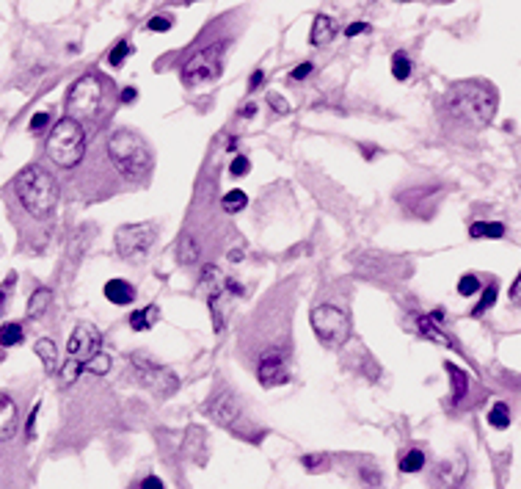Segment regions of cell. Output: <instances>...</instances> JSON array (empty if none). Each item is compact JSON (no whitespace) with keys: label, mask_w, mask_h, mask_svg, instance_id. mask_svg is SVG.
Segmentation results:
<instances>
[{"label":"cell","mask_w":521,"mask_h":489,"mask_svg":"<svg viewBox=\"0 0 521 489\" xmlns=\"http://www.w3.org/2000/svg\"><path fill=\"white\" fill-rule=\"evenodd\" d=\"M105 163L119 180V188H144L155 171V152L149 149L141 133L116 128L105 138Z\"/></svg>","instance_id":"cell-1"},{"label":"cell","mask_w":521,"mask_h":489,"mask_svg":"<svg viewBox=\"0 0 521 489\" xmlns=\"http://www.w3.org/2000/svg\"><path fill=\"white\" fill-rule=\"evenodd\" d=\"M11 196L20 213L33 224H47L58 208V180L42 163H31L11 180Z\"/></svg>","instance_id":"cell-2"},{"label":"cell","mask_w":521,"mask_h":489,"mask_svg":"<svg viewBox=\"0 0 521 489\" xmlns=\"http://www.w3.org/2000/svg\"><path fill=\"white\" fill-rule=\"evenodd\" d=\"M444 111L463 128H485L497 114V89L485 81H460L447 89Z\"/></svg>","instance_id":"cell-3"},{"label":"cell","mask_w":521,"mask_h":489,"mask_svg":"<svg viewBox=\"0 0 521 489\" xmlns=\"http://www.w3.org/2000/svg\"><path fill=\"white\" fill-rule=\"evenodd\" d=\"M86 144H88V136H86L83 125L69 119V116H63L50 130V136L44 141V152L53 161V166L75 169V166H81V161L86 158Z\"/></svg>","instance_id":"cell-4"},{"label":"cell","mask_w":521,"mask_h":489,"mask_svg":"<svg viewBox=\"0 0 521 489\" xmlns=\"http://www.w3.org/2000/svg\"><path fill=\"white\" fill-rule=\"evenodd\" d=\"M100 343H103V335L94 323H78L66 341V360L61 365V382L72 384L78 382V376L86 370V365L100 354Z\"/></svg>","instance_id":"cell-5"},{"label":"cell","mask_w":521,"mask_h":489,"mask_svg":"<svg viewBox=\"0 0 521 489\" xmlns=\"http://www.w3.org/2000/svg\"><path fill=\"white\" fill-rule=\"evenodd\" d=\"M105 108V81L97 72H88L83 78H78L75 84L69 86V94H66V116L88 125L94 122Z\"/></svg>","instance_id":"cell-6"},{"label":"cell","mask_w":521,"mask_h":489,"mask_svg":"<svg viewBox=\"0 0 521 489\" xmlns=\"http://www.w3.org/2000/svg\"><path fill=\"white\" fill-rule=\"evenodd\" d=\"M309 323H312L317 341L326 348H342L351 341V318L336 304H317L309 316Z\"/></svg>","instance_id":"cell-7"},{"label":"cell","mask_w":521,"mask_h":489,"mask_svg":"<svg viewBox=\"0 0 521 489\" xmlns=\"http://www.w3.org/2000/svg\"><path fill=\"white\" fill-rule=\"evenodd\" d=\"M224 47H227V42H210L202 50H196L182 64V84L188 89H196V86L215 81L221 75V64H224Z\"/></svg>","instance_id":"cell-8"},{"label":"cell","mask_w":521,"mask_h":489,"mask_svg":"<svg viewBox=\"0 0 521 489\" xmlns=\"http://www.w3.org/2000/svg\"><path fill=\"white\" fill-rule=\"evenodd\" d=\"M158 241V224L152 221H141V224H122L116 235H113V243H116V252L119 257H125L130 263H138L149 255V249L155 246Z\"/></svg>","instance_id":"cell-9"},{"label":"cell","mask_w":521,"mask_h":489,"mask_svg":"<svg viewBox=\"0 0 521 489\" xmlns=\"http://www.w3.org/2000/svg\"><path fill=\"white\" fill-rule=\"evenodd\" d=\"M207 415L215 420L218 425H224V428H229V431H243L246 434V428H249V420H246V412H243V404H240V398L232 393L227 384H221V387H215L212 390V395H210L207 401ZM249 437V434H246Z\"/></svg>","instance_id":"cell-10"},{"label":"cell","mask_w":521,"mask_h":489,"mask_svg":"<svg viewBox=\"0 0 521 489\" xmlns=\"http://www.w3.org/2000/svg\"><path fill=\"white\" fill-rule=\"evenodd\" d=\"M130 368H133L135 382H141L144 387L155 390L158 395H171V393L177 390V384H180L177 373H171L168 368L152 362L149 357H144V354H133V357H130Z\"/></svg>","instance_id":"cell-11"},{"label":"cell","mask_w":521,"mask_h":489,"mask_svg":"<svg viewBox=\"0 0 521 489\" xmlns=\"http://www.w3.org/2000/svg\"><path fill=\"white\" fill-rule=\"evenodd\" d=\"M251 368L257 373V382L268 390L290 382V357L287 354H262L251 362Z\"/></svg>","instance_id":"cell-12"},{"label":"cell","mask_w":521,"mask_h":489,"mask_svg":"<svg viewBox=\"0 0 521 489\" xmlns=\"http://www.w3.org/2000/svg\"><path fill=\"white\" fill-rule=\"evenodd\" d=\"M466 475V456L458 453L453 459H444L433 468V475H430V484L436 489H455L463 481Z\"/></svg>","instance_id":"cell-13"},{"label":"cell","mask_w":521,"mask_h":489,"mask_svg":"<svg viewBox=\"0 0 521 489\" xmlns=\"http://www.w3.org/2000/svg\"><path fill=\"white\" fill-rule=\"evenodd\" d=\"M177 260H180V266H196V263H202V241L196 238L193 233H182L180 235V241H177Z\"/></svg>","instance_id":"cell-14"},{"label":"cell","mask_w":521,"mask_h":489,"mask_svg":"<svg viewBox=\"0 0 521 489\" xmlns=\"http://www.w3.org/2000/svg\"><path fill=\"white\" fill-rule=\"evenodd\" d=\"M105 298L110 301V304H116V307H127V304H133L135 301V288L127 282V279H108L103 288Z\"/></svg>","instance_id":"cell-15"},{"label":"cell","mask_w":521,"mask_h":489,"mask_svg":"<svg viewBox=\"0 0 521 489\" xmlns=\"http://www.w3.org/2000/svg\"><path fill=\"white\" fill-rule=\"evenodd\" d=\"M400 202H403L411 213L425 216V211H422L425 205L430 208V213L436 208V191H433V188H411V191L400 193Z\"/></svg>","instance_id":"cell-16"},{"label":"cell","mask_w":521,"mask_h":489,"mask_svg":"<svg viewBox=\"0 0 521 489\" xmlns=\"http://www.w3.org/2000/svg\"><path fill=\"white\" fill-rule=\"evenodd\" d=\"M444 370L450 373V384H453V404H463L469 390H472V376L453 362H444Z\"/></svg>","instance_id":"cell-17"},{"label":"cell","mask_w":521,"mask_h":489,"mask_svg":"<svg viewBox=\"0 0 521 489\" xmlns=\"http://www.w3.org/2000/svg\"><path fill=\"white\" fill-rule=\"evenodd\" d=\"M417 329L425 335V338H430L433 343H438V346H447V348H455L458 351V346L450 341V335L441 329V323H436V321L430 318V316H425V313H417Z\"/></svg>","instance_id":"cell-18"},{"label":"cell","mask_w":521,"mask_h":489,"mask_svg":"<svg viewBox=\"0 0 521 489\" xmlns=\"http://www.w3.org/2000/svg\"><path fill=\"white\" fill-rule=\"evenodd\" d=\"M356 263L367 274H389L392 266H397V260H392V257L386 255H378V252H361V255L356 257Z\"/></svg>","instance_id":"cell-19"},{"label":"cell","mask_w":521,"mask_h":489,"mask_svg":"<svg viewBox=\"0 0 521 489\" xmlns=\"http://www.w3.org/2000/svg\"><path fill=\"white\" fill-rule=\"evenodd\" d=\"M336 36V22L329 17V14H317L312 22V31H309V42L314 47H323V44H329Z\"/></svg>","instance_id":"cell-20"},{"label":"cell","mask_w":521,"mask_h":489,"mask_svg":"<svg viewBox=\"0 0 521 489\" xmlns=\"http://www.w3.org/2000/svg\"><path fill=\"white\" fill-rule=\"evenodd\" d=\"M33 351H36V357L42 360L44 370L47 373H58L61 370V357H58V348H56V343L50 341V338H39L36 346H33Z\"/></svg>","instance_id":"cell-21"},{"label":"cell","mask_w":521,"mask_h":489,"mask_svg":"<svg viewBox=\"0 0 521 489\" xmlns=\"http://www.w3.org/2000/svg\"><path fill=\"white\" fill-rule=\"evenodd\" d=\"M50 304H53V291L50 288H36L31 298H28V318H42L44 313L50 310Z\"/></svg>","instance_id":"cell-22"},{"label":"cell","mask_w":521,"mask_h":489,"mask_svg":"<svg viewBox=\"0 0 521 489\" xmlns=\"http://www.w3.org/2000/svg\"><path fill=\"white\" fill-rule=\"evenodd\" d=\"M158 318H160V310H158L155 304L141 307V310H133V313H130V329L146 332V329H152V326L158 323Z\"/></svg>","instance_id":"cell-23"},{"label":"cell","mask_w":521,"mask_h":489,"mask_svg":"<svg viewBox=\"0 0 521 489\" xmlns=\"http://www.w3.org/2000/svg\"><path fill=\"white\" fill-rule=\"evenodd\" d=\"M505 235V224L502 221H475L472 227H469V238H502Z\"/></svg>","instance_id":"cell-24"},{"label":"cell","mask_w":521,"mask_h":489,"mask_svg":"<svg viewBox=\"0 0 521 489\" xmlns=\"http://www.w3.org/2000/svg\"><path fill=\"white\" fill-rule=\"evenodd\" d=\"M22 338H25V329H22V323H17V321H6V323L0 326V346H3V348L20 346Z\"/></svg>","instance_id":"cell-25"},{"label":"cell","mask_w":521,"mask_h":489,"mask_svg":"<svg viewBox=\"0 0 521 489\" xmlns=\"http://www.w3.org/2000/svg\"><path fill=\"white\" fill-rule=\"evenodd\" d=\"M488 425L497 431H505L510 425V406L505 401H494V406L488 409Z\"/></svg>","instance_id":"cell-26"},{"label":"cell","mask_w":521,"mask_h":489,"mask_svg":"<svg viewBox=\"0 0 521 489\" xmlns=\"http://www.w3.org/2000/svg\"><path fill=\"white\" fill-rule=\"evenodd\" d=\"M246 205H249V196L240 191V188H232V191L224 193V199H221V211L224 213H240L246 211Z\"/></svg>","instance_id":"cell-27"},{"label":"cell","mask_w":521,"mask_h":489,"mask_svg":"<svg viewBox=\"0 0 521 489\" xmlns=\"http://www.w3.org/2000/svg\"><path fill=\"white\" fill-rule=\"evenodd\" d=\"M497 293H500V288H497V282H491V285H485L483 288V293H480V301L475 304V310H472V316L480 318L483 313H488L494 304H497Z\"/></svg>","instance_id":"cell-28"},{"label":"cell","mask_w":521,"mask_h":489,"mask_svg":"<svg viewBox=\"0 0 521 489\" xmlns=\"http://www.w3.org/2000/svg\"><path fill=\"white\" fill-rule=\"evenodd\" d=\"M422 468H425V450H422V448H411V450L400 459V470H403V473H419Z\"/></svg>","instance_id":"cell-29"},{"label":"cell","mask_w":521,"mask_h":489,"mask_svg":"<svg viewBox=\"0 0 521 489\" xmlns=\"http://www.w3.org/2000/svg\"><path fill=\"white\" fill-rule=\"evenodd\" d=\"M110 365H113V357H110V354H105V351H100L94 360L86 365L83 373H91V376H105V373L110 370Z\"/></svg>","instance_id":"cell-30"},{"label":"cell","mask_w":521,"mask_h":489,"mask_svg":"<svg viewBox=\"0 0 521 489\" xmlns=\"http://www.w3.org/2000/svg\"><path fill=\"white\" fill-rule=\"evenodd\" d=\"M392 75H395L397 81H406L411 75V61H408L406 53H395V59H392Z\"/></svg>","instance_id":"cell-31"},{"label":"cell","mask_w":521,"mask_h":489,"mask_svg":"<svg viewBox=\"0 0 521 489\" xmlns=\"http://www.w3.org/2000/svg\"><path fill=\"white\" fill-rule=\"evenodd\" d=\"M480 279L475 277V274H463V277L458 279V293L460 296H475V293H480Z\"/></svg>","instance_id":"cell-32"},{"label":"cell","mask_w":521,"mask_h":489,"mask_svg":"<svg viewBox=\"0 0 521 489\" xmlns=\"http://www.w3.org/2000/svg\"><path fill=\"white\" fill-rule=\"evenodd\" d=\"M130 53H133V44H130V42H119L116 47H113V50H110V56H108V64H110V66H122Z\"/></svg>","instance_id":"cell-33"},{"label":"cell","mask_w":521,"mask_h":489,"mask_svg":"<svg viewBox=\"0 0 521 489\" xmlns=\"http://www.w3.org/2000/svg\"><path fill=\"white\" fill-rule=\"evenodd\" d=\"M229 171H232V177H234V180H237V177H246V174L251 171V161L246 158V155H234V158H232Z\"/></svg>","instance_id":"cell-34"},{"label":"cell","mask_w":521,"mask_h":489,"mask_svg":"<svg viewBox=\"0 0 521 489\" xmlns=\"http://www.w3.org/2000/svg\"><path fill=\"white\" fill-rule=\"evenodd\" d=\"M146 28H149V31H155V34H166L168 28H171V20L163 17V14H160V17H149Z\"/></svg>","instance_id":"cell-35"},{"label":"cell","mask_w":521,"mask_h":489,"mask_svg":"<svg viewBox=\"0 0 521 489\" xmlns=\"http://www.w3.org/2000/svg\"><path fill=\"white\" fill-rule=\"evenodd\" d=\"M301 465L306 470H312V473H317V470H323L326 465H329V459L326 456H304L301 459Z\"/></svg>","instance_id":"cell-36"},{"label":"cell","mask_w":521,"mask_h":489,"mask_svg":"<svg viewBox=\"0 0 521 489\" xmlns=\"http://www.w3.org/2000/svg\"><path fill=\"white\" fill-rule=\"evenodd\" d=\"M224 293H229V296H243V293H246V288H243L237 279L224 277Z\"/></svg>","instance_id":"cell-37"},{"label":"cell","mask_w":521,"mask_h":489,"mask_svg":"<svg viewBox=\"0 0 521 489\" xmlns=\"http://www.w3.org/2000/svg\"><path fill=\"white\" fill-rule=\"evenodd\" d=\"M47 125H50V114L39 111V114H33V119H31V133H39V130H44Z\"/></svg>","instance_id":"cell-38"},{"label":"cell","mask_w":521,"mask_h":489,"mask_svg":"<svg viewBox=\"0 0 521 489\" xmlns=\"http://www.w3.org/2000/svg\"><path fill=\"white\" fill-rule=\"evenodd\" d=\"M268 106L276 111V114H287L290 111V106H287V100H282L279 94H268Z\"/></svg>","instance_id":"cell-39"},{"label":"cell","mask_w":521,"mask_h":489,"mask_svg":"<svg viewBox=\"0 0 521 489\" xmlns=\"http://www.w3.org/2000/svg\"><path fill=\"white\" fill-rule=\"evenodd\" d=\"M309 75H312V64H309V61H306V64H298L290 72L292 81H304V78H309Z\"/></svg>","instance_id":"cell-40"},{"label":"cell","mask_w":521,"mask_h":489,"mask_svg":"<svg viewBox=\"0 0 521 489\" xmlns=\"http://www.w3.org/2000/svg\"><path fill=\"white\" fill-rule=\"evenodd\" d=\"M11 285H14V274L6 279L3 285H0V316H3V307H6V298H9V291H11Z\"/></svg>","instance_id":"cell-41"},{"label":"cell","mask_w":521,"mask_h":489,"mask_svg":"<svg viewBox=\"0 0 521 489\" xmlns=\"http://www.w3.org/2000/svg\"><path fill=\"white\" fill-rule=\"evenodd\" d=\"M141 489H166V484L158 475H146L144 481H141Z\"/></svg>","instance_id":"cell-42"},{"label":"cell","mask_w":521,"mask_h":489,"mask_svg":"<svg viewBox=\"0 0 521 489\" xmlns=\"http://www.w3.org/2000/svg\"><path fill=\"white\" fill-rule=\"evenodd\" d=\"M510 301L521 307V271H519V277H516V282L510 285Z\"/></svg>","instance_id":"cell-43"},{"label":"cell","mask_w":521,"mask_h":489,"mask_svg":"<svg viewBox=\"0 0 521 489\" xmlns=\"http://www.w3.org/2000/svg\"><path fill=\"white\" fill-rule=\"evenodd\" d=\"M367 28H370L367 22H351V25L345 28V34H348V36H358V34H364Z\"/></svg>","instance_id":"cell-44"},{"label":"cell","mask_w":521,"mask_h":489,"mask_svg":"<svg viewBox=\"0 0 521 489\" xmlns=\"http://www.w3.org/2000/svg\"><path fill=\"white\" fill-rule=\"evenodd\" d=\"M262 81H265V72H262V69H257V72H254V75L249 78V89L254 91V89L262 84Z\"/></svg>","instance_id":"cell-45"},{"label":"cell","mask_w":521,"mask_h":489,"mask_svg":"<svg viewBox=\"0 0 521 489\" xmlns=\"http://www.w3.org/2000/svg\"><path fill=\"white\" fill-rule=\"evenodd\" d=\"M135 94H138V91H135L133 86H127V89H122V103H133V100H135Z\"/></svg>","instance_id":"cell-46"},{"label":"cell","mask_w":521,"mask_h":489,"mask_svg":"<svg viewBox=\"0 0 521 489\" xmlns=\"http://www.w3.org/2000/svg\"><path fill=\"white\" fill-rule=\"evenodd\" d=\"M243 257H246V252H243V246H234V249H232V252H229V260H232V263H240Z\"/></svg>","instance_id":"cell-47"},{"label":"cell","mask_w":521,"mask_h":489,"mask_svg":"<svg viewBox=\"0 0 521 489\" xmlns=\"http://www.w3.org/2000/svg\"><path fill=\"white\" fill-rule=\"evenodd\" d=\"M254 114H257V106H254V103H249V106L243 108V116H246V119H251Z\"/></svg>","instance_id":"cell-48"},{"label":"cell","mask_w":521,"mask_h":489,"mask_svg":"<svg viewBox=\"0 0 521 489\" xmlns=\"http://www.w3.org/2000/svg\"><path fill=\"white\" fill-rule=\"evenodd\" d=\"M0 252H3V241H0Z\"/></svg>","instance_id":"cell-49"}]
</instances>
